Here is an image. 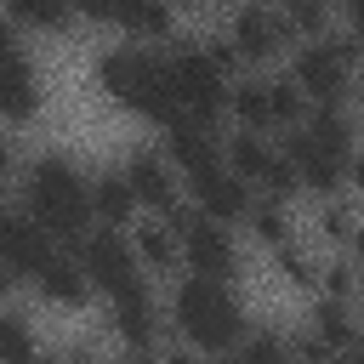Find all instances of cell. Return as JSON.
I'll list each match as a JSON object with an SVG mask.
<instances>
[{"label":"cell","instance_id":"cell-1","mask_svg":"<svg viewBox=\"0 0 364 364\" xmlns=\"http://www.w3.org/2000/svg\"><path fill=\"white\" fill-rule=\"evenodd\" d=\"M358 148V125L347 108H307L301 125L279 131V154L296 171V188L313 199H341L347 188V154Z\"/></svg>","mask_w":364,"mask_h":364},{"label":"cell","instance_id":"cell-2","mask_svg":"<svg viewBox=\"0 0 364 364\" xmlns=\"http://www.w3.org/2000/svg\"><path fill=\"white\" fill-rule=\"evenodd\" d=\"M23 210L51 233V245L74 250L91 233V176L68 154H40L23 165Z\"/></svg>","mask_w":364,"mask_h":364},{"label":"cell","instance_id":"cell-3","mask_svg":"<svg viewBox=\"0 0 364 364\" xmlns=\"http://www.w3.org/2000/svg\"><path fill=\"white\" fill-rule=\"evenodd\" d=\"M171 330L182 336V347L193 353H210V358H228L239 341H245V301L233 284H216V279H176L171 290Z\"/></svg>","mask_w":364,"mask_h":364},{"label":"cell","instance_id":"cell-4","mask_svg":"<svg viewBox=\"0 0 364 364\" xmlns=\"http://www.w3.org/2000/svg\"><path fill=\"white\" fill-rule=\"evenodd\" d=\"M97 91H102L114 108H125V114H136V119H148V125H159V131L176 119L171 80H165V57L148 51V46H114V51H102V57H97Z\"/></svg>","mask_w":364,"mask_h":364},{"label":"cell","instance_id":"cell-5","mask_svg":"<svg viewBox=\"0 0 364 364\" xmlns=\"http://www.w3.org/2000/svg\"><path fill=\"white\" fill-rule=\"evenodd\" d=\"M358 63H364V46L353 34H318L290 51V85L307 97V108H347Z\"/></svg>","mask_w":364,"mask_h":364},{"label":"cell","instance_id":"cell-6","mask_svg":"<svg viewBox=\"0 0 364 364\" xmlns=\"http://www.w3.org/2000/svg\"><path fill=\"white\" fill-rule=\"evenodd\" d=\"M228 119L250 136H279L307 119V97L290 85V74H239L228 85Z\"/></svg>","mask_w":364,"mask_h":364},{"label":"cell","instance_id":"cell-7","mask_svg":"<svg viewBox=\"0 0 364 364\" xmlns=\"http://www.w3.org/2000/svg\"><path fill=\"white\" fill-rule=\"evenodd\" d=\"M165 80H171V102H176V119H193V125H222L228 114V74L205 57V46H176L165 51Z\"/></svg>","mask_w":364,"mask_h":364},{"label":"cell","instance_id":"cell-8","mask_svg":"<svg viewBox=\"0 0 364 364\" xmlns=\"http://www.w3.org/2000/svg\"><path fill=\"white\" fill-rule=\"evenodd\" d=\"M165 222L176 228V239H182V267H188L193 279H216V284H233V279L245 273V262H239V239H233V228H222V222H210V216H199L193 205H182V210H171Z\"/></svg>","mask_w":364,"mask_h":364},{"label":"cell","instance_id":"cell-9","mask_svg":"<svg viewBox=\"0 0 364 364\" xmlns=\"http://www.w3.org/2000/svg\"><path fill=\"white\" fill-rule=\"evenodd\" d=\"M222 165L250 188V193H262V199H279V205H290L301 188H296V171H290V159L279 154V136H250V131H233V136H222Z\"/></svg>","mask_w":364,"mask_h":364},{"label":"cell","instance_id":"cell-10","mask_svg":"<svg viewBox=\"0 0 364 364\" xmlns=\"http://www.w3.org/2000/svg\"><path fill=\"white\" fill-rule=\"evenodd\" d=\"M46 108V85L40 68L23 46V28L0 23V125H28Z\"/></svg>","mask_w":364,"mask_h":364},{"label":"cell","instance_id":"cell-11","mask_svg":"<svg viewBox=\"0 0 364 364\" xmlns=\"http://www.w3.org/2000/svg\"><path fill=\"white\" fill-rule=\"evenodd\" d=\"M74 256H80L91 290L108 296V301L125 296V290H136V284H148V279H142V262H136V250H131V239H125L119 228H97V233H85V239L74 245Z\"/></svg>","mask_w":364,"mask_h":364},{"label":"cell","instance_id":"cell-12","mask_svg":"<svg viewBox=\"0 0 364 364\" xmlns=\"http://www.w3.org/2000/svg\"><path fill=\"white\" fill-rule=\"evenodd\" d=\"M222 34L239 51V63H273L279 51H296V34L273 0H239L233 17L222 23Z\"/></svg>","mask_w":364,"mask_h":364},{"label":"cell","instance_id":"cell-13","mask_svg":"<svg viewBox=\"0 0 364 364\" xmlns=\"http://www.w3.org/2000/svg\"><path fill=\"white\" fill-rule=\"evenodd\" d=\"M119 171H125V182H131L136 210H148V216H171V210L188 205V199H182V176H176V165H171L159 148H131Z\"/></svg>","mask_w":364,"mask_h":364},{"label":"cell","instance_id":"cell-14","mask_svg":"<svg viewBox=\"0 0 364 364\" xmlns=\"http://www.w3.org/2000/svg\"><path fill=\"white\" fill-rule=\"evenodd\" d=\"M182 193H188V205H193L199 216H210V222H222V228L245 222V210H250V199H256V193H250L228 165H210V171L188 176V182H182Z\"/></svg>","mask_w":364,"mask_h":364},{"label":"cell","instance_id":"cell-15","mask_svg":"<svg viewBox=\"0 0 364 364\" xmlns=\"http://www.w3.org/2000/svg\"><path fill=\"white\" fill-rule=\"evenodd\" d=\"M28 284H34L51 307H63V313H80V307L91 301V279H85L80 256H74V250H63V245H57V250L28 273Z\"/></svg>","mask_w":364,"mask_h":364},{"label":"cell","instance_id":"cell-16","mask_svg":"<svg viewBox=\"0 0 364 364\" xmlns=\"http://www.w3.org/2000/svg\"><path fill=\"white\" fill-rule=\"evenodd\" d=\"M51 250H57L51 233H46L28 210H0V262H6L17 279H28Z\"/></svg>","mask_w":364,"mask_h":364},{"label":"cell","instance_id":"cell-17","mask_svg":"<svg viewBox=\"0 0 364 364\" xmlns=\"http://www.w3.org/2000/svg\"><path fill=\"white\" fill-rule=\"evenodd\" d=\"M108 330H114L125 347H159L165 318H159V301L148 296V284H136V290H125V296L108 301Z\"/></svg>","mask_w":364,"mask_h":364},{"label":"cell","instance_id":"cell-18","mask_svg":"<svg viewBox=\"0 0 364 364\" xmlns=\"http://www.w3.org/2000/svg\"><path fill=\"white\" fill-rule=\"evenodd\" d=\"M136 222V199H131V182L119 165H102L91 171V228H131Z\"/></svg>","mask_w":364,"mask_h":364},{"label":"cell","instance_id":"cell-19","mask_svg":"<svg viewBox=\"0 0 364 364\" xmlns=\"http://www.w3.org/2000/svg\"><path fill=\"white\" fill-rule=\"evenodd\" d=\"M125 239H131L142 273H171V267H182V239H176V228H171L165 216H136V222L125 228Z\"/></svg>","mask_w":364,"mask_h":364},{"label":"cell","instance_id":"cell-20","mask_svg":"<svg viewBox=\"0 0 364 364\" xmlns=\"http://www.w3.org/2000/svg\"><path fill=\"white\" fill-rule=\"evenodd\" d=\"M114 28L125 34V46H159L176 34V11L165 0H119Z\"/></svg>","mask_w":364,"mask_h":364},{"label":"cell","instance_id":"cell-21","mask_svg":"<svg viewBox=\"0 0 364 364\" xmlns=\"http://www.w3.org/2000/svg\"><path fill=\"white\" fill-rule=\"evenodd\" d=\"M307 336L313 341H324L330 353H353L358 347V336H364V324L353 318V307L347 301H313V318H307Z\"/></svg>","mask_w":364,"mask_h":364},{"label":"cell","instance_id":"cell-22","mask_svg":"<svg viewBox=\"0 0 364 364\" xmlns=\"http://www.w3.org/2000/svg\"><path fill=\"white\" fill-rule=\"evenodd\" d=\"M0 11L11 28H34V34H63L74 23L68 0H0Z\"/></svg>","mask_w":364,"mask_h":364},{"label":"cell","instance_id":"cell-23","mask_svg":"<svg viewBox=\"0 0 364 364\" xmlns=\"http://www.w3.org/2000/svg\"><path fill=\"white\" fill-rule=\"evenodd\" d=\"M245 228H250V239H256V245H267V250L296 245V222H290V210H284L279 199H250Z\"/></svg>","mask_w":364,"mask_h":364},{"label":"cell","instance_id":"cell-24","mask_svg":"<svg viewBox=\"0 0 364 364\" xmlns=\"http://www.w3.org/2000/svg\"><path fill=\"white\" fill-rule=\"evenodd\" d=\"M358 290H364V267L353 262V256H330V262H318V296L324 301H358Z\"/></svg>","mask_w":364,"mask_h":364},{"label":"cell","instance_id":"cell-25","mask_svg":"<svg viewBox=\"0 0 364 364\" xmlns=\"http://www.w3.org/2000/svg\"><path fill=\"white\" fill-rule=\"evenodd\" d=\"M34 353H40L34 324H28L17 307H0V364H28Z\"/></svg>","mask_w":364,"mask_h":364},{"label":"cell","instance_id":"cell-26","mask_svg":"<svg viewBox=\"0 0 364 364\" xmlns=\"http://www.w3.org/2000/svg\"><path fill=\"white\" fill-rule=\"evenodd\" d=\"M228 364H296V353L273 330H245V341L228 353Z\"/></svg>","mask_w":364,"mask_h":364},{"label":"cell","instance_id":"cell-27","mask_svg":"<svg viewBox=\"0 0 364 364\" xmlns=\"http://www.w3.org/2000/svg\"><path fill=\"white\" fill-rule=\"evenodd\" d=\"M358 222H364V216H358L347 199H318V222H313V228H318V239H324V245L347 250V239H353V228H358Z\"/></svg>","mask_w":364,"mask_h":364},{"label":"cell","instance_id":"cell-28","mask_svg":"<svg viewBox=\"0 0 364 364\" xmlns=\"http://www.w3.org/2000/svg\"><path fill=\"white\" fill-rule=\"evenodd\" d=\"M273 262H279V273H284V284H296V290H307V296H318V256L296 239V245H284V250H273Z\"/></svg>","mask_w":364,"mask_h":364},{"label":"cell","instance_id":"cell-29","mask_svg":"<svg viewBox=\"0 0 364 364\" xmlns=\"http://www.w3.org/2000/svg\"><path fill=\"white\" fill-rule=\"evenodd\" d=\"M68 6L80 23H97V28H114V11H119V0H68Z\"/></svg>","mask_w":364,"mask_h":364},{"label":"cell","instance_id":"cell-30","mask_svg":"<svg viewBox=\"0 0 364 364\" xmlns=\"http://www.w3.org/2000/svg\"><path fill=\"white\" fill-rule=\"evenodd\" d=\"M347 193H353V199H364V142L347 154Z\"/></svg>","mask_w":364,"mask_h":364},{"label":"cell","instance_id":"cell-31","mask_svg":"<svg viewBox=\"0 0 364 364\" xmlns=\"http://www.w3.org/2000/svg\"><path fill=\"white\" fill-rule=\"evenodd\" d=\"M165 364H228V358H210V353H193V347H171Z\"/></svg>","mask_w":364,"mask_h":364},{"label":"cell","instance_id":"cell-32","mask_svg":"<svg viewBox=\"0 0 364 364\" xmlns=\"http://www.w3.org/2000/svg\"><path fill=\"white\" fill-rule=\"evenodd\" d=\"M347 23H353L347 34H353V40L364 46V0H347Z\"/></svg>","mask_w":364,"mask_h":364},{"label":"cell","instance_id":"cell-33","mask_svg":"<svg viewBox=\"0 0 364 364\" xmlns=\"http://www.w3.org/2000/svg\"><path fill=\"white\" fill-rule=\"evenodd\" d=\"M17 284H23V279H17V273H11V267H6V262H0V307H6V301H11V296H17Z\"/></svg>","mask_w":364,"mask_h":364},{"label":"cell","instance_id":"cell-34","mask_svg":"<svg viewBox=\"0 0 364 364\" xmlns=\"http://www.w3.org/2000/svg\"><path fill=\"white\" fill-rule=\"evenodd\" d=\"M28 364H63V358H57V353H46V347H40V353H34V358H28Z\"/></svg>","mask_w":364,"mask_h":364},{"label":"cell","instance_id":"cell-35","mask_svg":"<svg viewBox=\"0 0 364 364\" xmlns=\"http://www.w3.org/2000/svg\"><path fill=\"white\" fill-rule=\"evenodd\" d=\"M0 188H6V176H0ZM0 210H6V199H0Z\"/></svg>","mask_w":364,"mask_h":364},{"label":"cell","instance_id":"cell-36","mask_svg":"<svg viewBox=\"0 0 364 364\" xmlns=\"http://www.w3.org/2000/svg\"><path fill=\"white\" fill-rule=\"evenodd\" d=\"M165 6H176V0H165Z\"/></svg>","mask_w":364,"mask_h":364},{"label":"cell","instance_id":"cell-37","mask_svg":"<svg viewBox=\"0 0 364 364\" xmlns=\"http://www.w3.org/2000/svg\"><path fill=\"white\" fill-rule=\"evenodd\" d=\"M341 6H347V0H341Z\"/></svg>","mask_w":364,"mask_h":364}]
</instances>
